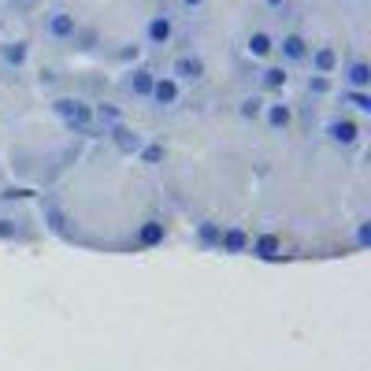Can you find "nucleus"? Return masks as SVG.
Listing matches in <instances>:
<instances>
[{
  "mask_svg": "<svg viewBox=\"0 0 371 371\" xmlns=\"http://www.w3.org/2000/svg\"><path fill=\"white\" fill-rule=\"evenodd\" d=\"M0 60H4L8 67H26V60H30V41H4L0 45Z\"/></svg>",
  "mask_w": 371,
  "mask_h": 371,
  "instance_id": "nucleus-5",
  "label": "nucleus"
},
{
  "mask_svg": "<svg viewBox=\"0 0 371 371\" xmlns=\"http://www.w3.org/2000/svg\"><path fill=\"white\" fill-rule=\"evenodd\" d=\"M289 0H263V8H271V11H278V8H286Z\"/></svg>",
  "mask_w": 371,
  "mask_h": 371,
  "instance_id": "nucleus-6",
  "label": "nucleus"
},
{
  "mask_svg": "<svg viewBox=\"0 0 371 371\" xmlns=\"http://www.w3.org/2000/svg\"><path fill=\"white\" fill-rule=\"evenodd\" d=\"M175 41V19L167 15V11H156V15H149V22H145V45L152 48H164Z\"/></svg>",
  "mask_w": 371,
  "mask_h": 371,
  "instance_id": "nucleus-1",
  "label": "nucleus"
},
{
  "mask_svg": "<svg viewBox=\"0 0 371 371\" xmlns=\"http://www.w3.org/2000/svg\"><path fill=\"white\" fill-rule=\"evenodd\" d=\"M308 37L304 34H297V30H289V34H282V37H275V52L282 56V63H304L308 60Z\"/></svg>",
  "mask_w": 371,
  "mask_h": 371,
  "instance_id": "nucleus-2",
  "label": "nucleus"
},
{
  "mask_svg": "<svg viewBox=\"0 0 371 371\" xmlns=\"http://www.w3.org/2000/svg\"><path fill=\"white\" fill-rule=\"evenodd\" d=\"M275 52V34L271 30H253L245 37V56L249 60H268Z\"/></svg>",
  "mask_w": 371,
  "mask_h": 371,
  "instance_id": "nucleus-4",
  "label": "nucleus"
},
{
  "mask_svg": "<svg viewBox=\"0 0 371 371\" xmlns=\"http://www.w3.org/2000/svg\"><path fill=\"white\" fill-rule=\"evenodd\" d=\"M182 8H190V11H197V8H204V0H178Z\"/></svg>",
  "mask_w": 371,
  "mask_h": 371,
  "instance_id": "nucleus-7",
  "label": "nucleus"
},
{
  "mask_svg": "<svg viewBox=\"0 0 371 371\" xmlns=\"http://www.w3.org/2000/svg\"><path fill=\"white\" fill-rule=\"evenodd\" d=\"M45 34L52 37V41H71V37L78 34V19L63 8H52L45 15Z\"/></svg>",
  "mask_w": 371,
  "mask_h": 371,
  "instance_id": "nucleus-3",
  "label": "nucleus"
}]
</instances>
